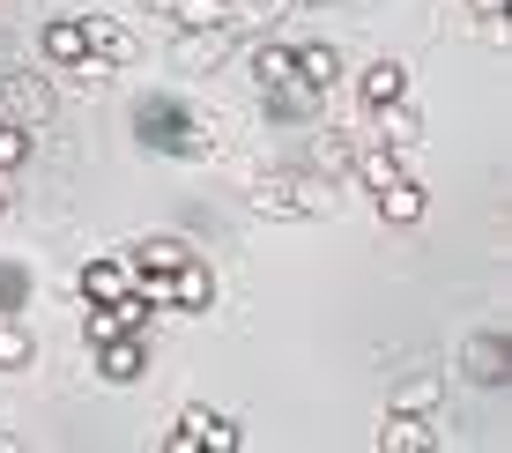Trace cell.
I'll return each instance as SVG.
<instances>
[{"label": "cell", "instance_id": "6da1fadb", "mask_svg": "<svg viewBox=\"0 0 512 453\" xmlns=\"http://www.w3.org/2000/svg\"><path fill=\"white\" fill-rule=\"evenodd\" d=\"M134 142L156 149V156H186V164H201V156H216V127H208L179 90H149L134 104Z\"/></svg>", "mask_w": 512, "mask_h": 453}, {"label": "cell", "instance_id": "7a4b0ae2", "mask_svg": "<svg viewBox=\"0 0 512 453\" xmlns=\"http://www.w3.org/2000/svg\"><path fill=\"white\" fill-rule=\"evenodd\" d=\"M253 216L260 223H320V216H334V179L312 164H282L253 186Z\"/></svg>", "mask_w": 512, "mask_h": 453}, {"label": "cell", "instance_id": "3957f363", "mask_svg": "<svg viewBox=\"0 0 512 453\" xmlns=\"http://www.w3.org/2000/svg\"><path fill=\"white\" fill-rule=\"evenodd\" d=\"M201 446H216V453H238L245 439H238V424L231 416H216V409H179V424L164 431V453H201Z\"/></svg>", "mask_w": 512, "mask_h": 453}, {"label": "cell", "instance_id": "277c9868", "mask_svg": "<svg viewBox=\"0 0 512 453\" xmlns=\"http://www.w3.org/2000/svg\"><path fill=\"white\" fill-rule=\"evenodd\" d=\"M52 112H60V90H52L45 75H0V119H15V127H45Z\"/></svg>", "mask_w": 512, "mask_h": 453}, {"label": "cell", "instance_id": "5b68a950", "mask_svg": "<svg viewBox=\"0 0 512 453\" xmlns=\"http://www.w3.org/2000/svg\"><path fill=\"white\" fill-rule=\"evenodd\" d=\"M231 52H238V30H231V23H223V30H179L171 67H179V75H216Z\"/></svg>", "mask_w": 512, "mask_h": 453}, {"label": "cell", "instance_id": "8992f818", "mask_svg": "<svg viewBox=\"0 0 512 453\" xmlns=\"http://www.w3.org/2000/svg\"><path fill=\"white\" fill-rule=\"evenodd\" d=\"M97 379L104 387H134V379H149V327L141 335H112V342H97Z\"/></svg>", "mask_w": 512, "mask_h": 453}, {"label": "cell", "instance_id": "52a82bcc", "mask_svg": "<svg viewBox=\"0 0 512 453\" xmlns=\"http://www.w3.org/2000/svg\"><path fill=\"white\" fill-rule=\"evenodd\" d=\"M438 446H446V431H438L431 416L386 409V424H379V453H438Z\"/></svg>", "mask_w": 512, "mask_h": 453}, {"label": "cell", "instance_id": "ba28073f", "mask_svg": "<svg viewBox=\"0 0 512 453\" xmlns=\"http://www.w3.org/2000/svg\"><path fill=\"white\" fill-rule=\"evenodd\" d=\"M82 38H90V60H104L112 75H119V67H134V60H141L134 30H127V23H112V15H82Z\"/></svg>", "mask_w": 512, "mask_h": 453}, {"label": "cell", "instance_id": "9c48e42d", "mask_svg": "<svg viewBox=\"0 0 512 453\" xmlns=\"http://www.w3.org/2000/svg\"><path fill=\"white\" fill-rule=\"evenodd\" d=\"M461 372L475 379V387H505L512 379V335H475L461 350Z\"/></svg>", "mask_w": 512, "mask_h": 453}, {"label": "cell", "instance_id": "30bf717a", "mask_svg": "<svg viewBox=\"0 0 512 453\" xmlns=\"http://www.w3.org/2000/svg\"><path fill=\"white\" fill-rule=\"evenodd\" d=\"M38 52H45V67H82L90 60V38H82V15H52V23L38 30Z\"/></svg>", "mask_w": 512, "mask_h": 453}, {"label": "cell", "instance_id": "8fae6325", "mask_svg": "<svg viewBox=\"0 0 512 453\" xmlns=\"http://www.w3.org/2000/svg\"><path fill=\"white\" fill-rule=\"evenodd\" d=\"M372 142H386V149H401V156H409V149L423 142V112H416L409 97L379 104V112H372Z\"/></svg>", "mask_w": 512, "mask_h": 453}, {"label": "cell", "instance_id": "7c38bea8", "mask_svg": "<svg viewBox=\"0 0 512 453\" xmlns=\"http://www.w3.org/2000/svg\"><path fill=\"white\" fill-rule=\"evenodd\" d=\"M260 97H268L275 119H320V112H327V90H312L305 75H282V82H268Z\"/></svg>", "mask_w": 512, "mask_h": 453}, {"label": "cell", "instance_id": "4fadbf2b", "mask_svg": "<svg viewBox=\"0 0 512 453\" xmlns=\"http://www.w3.org/2000/svg\"><path fill=\"white\" fill-rule=\"evenodd\" d=\"M357 97H364V112H379V104L409 97V67H401L394 52H379V60H372V67L357 75Z\"/></svg>", "mask_w": 512, "mask_h": 453}, {"label": "cell", "instance_id": "5bb4252c", "mask_svg": "<svg viewBox=\"0 0 512 453\" xmlns=\"http://www.w3.org/2000/svg\"><path fill=\"white\" fill-rule=\"evenodd\" d=\"M208 305H216V275H208V260L193 253V260L171 268V312H208Z\"/></svg>", "mask_w": 512, "mask_h": 453}, {"label": "cell", "instance_id": "9a60e30c", "mask_svg": "<svg viewBox=\"0 0 512 453\" xmlns=\"http://www.w3.org/2000/svg\"><path fill=\"white\" fill-rule=\"evenodd\" d=\"M179 260H193L186 238H171V231H149V238H134L127 246V268H156V275H171Z\"/></svg>", "mask_w": 512, "mask_h": 453}, {"label": "cell", "instance_id": "2e32d148", "mask_svg": "<svg viewBox=\"0 0 512 453\" xmlns=\"http://www.w3.org/2000/svg\"><path fill=\"white\" fill-rule=\"evenodd\" d=\"M379 223H423V208H431V194H423V186L409 179V171H401L394 186H379Z\"/></svg>", "mask_w": 512, "mask_h": 453}, {"label": "cell", "instance_id": "e0dca14e", "mask_svg": "<svg viewBox=\"0 0 512 453\" xmlns=\"http://www.w3.org/2000/svg\"><path fill=\"white\" fill-rule=\"evenodd\" d=\"M75 290H82V305H112L127 290V260H82Z\"/></svg>", "mask_w": 512, "mask_h": 453}, {"label": "cell", "instance_id": "ac0fdd59", "mask_svg": "<svg viewBox=\"0 0 512 453\" xmlns=\"http://www.w3.org/2000/svg\"><path fill=\"white\" fill-rule=\"evenodd\" d=\"M349 171H357V179H364V186L379 194V186H394V179H401V149H386V142H357V156H349Z\"/></svg>", "mask_w": 512, "mask_h": 453}, {"label": "cell", "instance_id": "d6986e66", "mask_svg": "<svg viewBox=\"0 0 512 453\" xmlns=\"http://www.w3.org/2000/svg\"><path fill=\"white\" fill-rule=\"evenodd\" d=\"M171 23H179V30H223V23H231L238 30V0H179ZM238 38H245V30H238Z\"/></svg>", "mask_w": 512, "mask_h": 453}, {"label": "cell", "instance_id": "ffe728a7", "mask_svg": "<svg viewBox=\"0 0 512 453\" xmlns=\"http://www.w3.org/2000/svg\"><path fill=\"white\" fill-rule=\"evenodd\" d=\"M290 60H297V75H305L312 90H334V82H342V52L334 45H290Z\"/></svg>", "mask_w": 512, "mask_h": 453}, {"label": "cell", "instance_id": "44dd1931", "mask_svg": "<svg viewBox=\"0 0 512 453\" xmlns=\"http://www.w3.org/2000/svg\"><path fill=\"white\" fill-rule=\"evenodd\" d=\"M394 409H409V416H431V424L446 431V379H409V387L394 394Z\"/></svg>", "mask_w": 512, "mask_h": 453}, {"label": "cell", "instance_id": "7402d4cb", "mask_svg": "<svg viewBox=\"0 0 512 453\" xmlns=\"http://www.w3.org/2000/svg\"><path fill=\"white\" fill-rule=\"evenodd\" d=\"M349 156H357V134H349V127H327L320 142H312V171L342 179V171H349Z\"/></svg>", "mask_w": 512, "mask_h": 453}, {"label": "cell", "instance_id": "603a6c76", "mask_svg": "<svg viewBox=\"0 0 512 453\" xmlns=\"http://www.w3.org/2000/svg\"><path fill=\"white\" fill-rule=\"evenodd\" d=\"M38 364V342H30L23 320H0V372H30Z\"/></svg>", "mask_w": 512, "mask_h": 453}, {"label": "cell", "instance_id": "cb8c5ba5", "mask_svg": "<svg viewBox=\"0 0 512 453\" xmlns=\"http://www.w3.org/2000/svg\"><path fill=\"white\" fill-rule=\"evenodd\" d=\"M282 75H297V60H290V45H275V38H260L253 45V82L268 90V82H282Z\"/></svg>", "mask_w": 512, "mask_h": 453}, {"label": "cell", "instance_id": "d4e9b609", "mask_svg": "<svg viewBox=\"0 0 512 453\" xmlns=\"http://www.w3.org/2000/svg\"><path fill=\"white\" fill-rule=\"evenodd\" d=\"M23 305H30V268L23 260H0V320H15Z\"/></svg>", "mask_w": 512, "mask_h": 453}, {"label": "cell", "instance_id": "484cf974", "mask_svg": "<svg viewBox=\"0 0 512 453\" xmlns=\"http://www.w3.org/2000/svg\"><path fill=\"white\" fill-rule=\"evenodd\" d=\"M30 164V127H15V119H0V179H15V171Z\"/></svg>", "mask_w": 512, "mask_h": 453}, {"label": "cell", "instance_id": "4316f807", "mask_svg": "<svg viewBox=\"0 0 512 453\" xmlns=\"http://www.w3.org/2000/svg\"><path fill=\"white\" fill-rule=\"evenodd\" d=\"M475 38H483L490 52H505L512 45V23H505V15H475Z\"/></svg>", "mask_w": 512, "mask_h": 453}, {"label": "cell", "instance_id": "83f0119b", "mask_svg": "<svg viewBox=\"0 0 512 453\" xmlns=\"http://www.w3.org/2000/svg\"><path fill=\"white\" fill-rule=\"evenodd\" d=\"M468 15H512V0H461Z\"/></svg>", "mask_w": 512, "mask_h": 453}, {"label": "cell", "instance_id": "f1b7e54d", "mask_svg": "<svg viewBox=\"0 0 512 453\" xmlns=\"http://www.w3.org/2000/svg\"><path fill=\"white\" fill-rule=\"evenodd\" d=\"M141 8H149V15H171V8H179V0H141Z\"/></svg>", "mask_w": 512, "mask_h": 453}, {"label": "cell", "instance_id": "f546056e", "mask_svg": "<svg viewBox=\"0 0 512 453\" xmlns=\"http://www.w3.org/2000/svg\"><path fill=\"white\" fill-rule=\"evenodd\" d=\"M15 446H23V439H15V431H0V453H15Z\"/></svg>", "mask_w": 512, "mask_h": 453}, {"label": "cell", "instance_id": "4dcf8cb0", "mask_svg": "<svg viewBox=\"0 0 512 453\" xmlns=\"http://www.w3.org/2000/svg\"><path fill=\"white\" fill-rule=\"evenodd\" d=\"M0 216H8V194H0Z\"/></svg>", "mask_w": 512, "mask_h": 453}]
</instances>
